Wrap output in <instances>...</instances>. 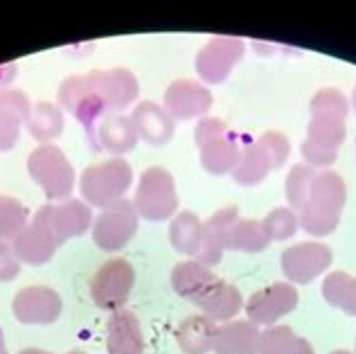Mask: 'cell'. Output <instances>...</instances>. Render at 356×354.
Listing matches in <instances>:
<instances>
[{"mask_svg":"<svg viewBox=\"0 0 356 354\" xmlns=\"http://www.w3.org/2000/svg\"><path fill=\"white\" fill-rule=\"evenodd\" d=\"M316 167L307 165V163H298L291 167L289 172L286 181H284V194H286V201H289V208L291 210H302L305 201L309 197V190H312V183H314V176H316Z\"/></svg>","mask_w":356,"mask_h":354,"instance_id":"1f68e13d","label":"cell"},{"mask_svg":"<svg viewBox=\"0 0 356 354\" xmlns=\"http://www.w3.org/2000/svg\"><path fill=\"white\" fill-rule=\"evenodd\" d=\"M309 113H327V115H339V118H348L350 113V102L343 95L339 88H321L312 97V104H309Z\"/></svg>","mask_w":356,"mask_h":354,"instance_id":"e575fe53","label":"cell"},{"mask_svg":"<svg viewBox=\"0 0 356 354\" xmlns=\"http://www.w3.org/2000/svg\"><path fill=\"white\" fill-rule=\"evenodd\" d=\"M239 219V208L237 206H226L210 214L208 219L203 221V246L201 253L196 255V262H201L203 266H217L223 253L228 250V237L232 226Z\"/></svg>","mask_w":356,"mask_h":354,"instance_id":"2e32d148","label":"cell"},{"mask_svg":"<svg viewBox=\"0 0 356 354\" xmlns=\"http://www.w3.org/2000/svg\"><path fill=\"white\" fill-rule=\"evenodd\" d=\"M170 241L176 253L196 259L203 246V221L194 212H178L170 223Z\"/></svg>","mask_w":356,"mask_h":354,"instance_id":"4316f807","label":"cell"},{"mask_svg":"<svg viewBox=\"0 0 356 354\" xmlns=\"http://www.w3.org/2000/svg\"><path fill=\"white\" fill-rule=\"evenodd\" d=\"M348 138V124L339 115L314 113L307 124V138L300 145V152L307 165L316 170H327L339 158V149Z\"/></svg>","mask_w":356,"mask_h":354,"instance_id":"8992f818","label":"cell"},{"mask_svg":"<svg viewBox=\"0 0 356 354\" xmlns=\"http://www.w3.org/2000/svg\"><path fill=\"white\" fill-rule=\"evenodd\" d=\"M219 325L210 321L203 314H192L178 325L176 343L185 354H208L214 348V337H217Z\"/></svg>","mask_w":356,"mask_h":354,"instance_id":"d4e9b609","label":"cell"},{"mask_svg":"<svg viewBox=\"0 0 356 354\" xmlns=\"http://www.w3.org/2000/svg\"><path fill=\"white\" fill-rule=\"evenodd\" d=\"M332 248L323 241H302V244H293L282 250L280 266L289 282L312 284L332 266Z\"/></svg>","mask_w":356,"mask_h":354,"instance_id":"8fae6325","label":"cell"},{"mask_svg":"<svg viewBox=\"0 0 356 354\" xmlns=\"http://www.w3.org/2000/svg\"><path fill=\"white\" fill-rule=\"evenodd\" d=\"M270 172H275V163L268 156L264 145L259 140H246L239 163L232 170V179L239 185H243V188H255V185L266 181V176Z\"/></svg>","mask_w":356,"mask_h":354,"instance_id":"cb8c5ba5","label":"cell"},{"mask_svg":"<svg viewBox=\"0 0 356 354\" xmlns=\"http://www.w3.org/2000/svg\"><path fill=\"white\" fill-rule=\"evenodd\" d=\"M165 111L174 118V122L208 118L212 108V92L201 81L194 79H176L167 86L163 95Z\"/></svg>","mask_w":356,"mask_h":354,"instance_id":"7c38bea8","label":"cell"},{"mask_svg":"<svg viewBox=\"0 0 356 354\" xmlns=\"http://www.w3.org/2000/svg\"><path fill=\"white\" fill-rule=\"evenodd\" d=\"M264 230L266 235L270 237V241H284V239H291L298 228H300V219H298V212L291 208H275L270 210L264 219Z\"/></svg>","mask_w":356,"mask_h":354,"instance_id":"836d02e7","label":"cell"},{"mask_svg":"<svg viewBox=\"0 0 356 354\" xmlns=\"http://www.w3.org/2000/svg\"><path fill=\"white\" fill-rule=\"evenodd\" d=\"M25 129L41 145H52L54 138L63 134V111L52 102H36Z\"/></svg>","mask_w":356,"mask_h":354,"instance_id":"83f0119b","label":"cell"},{"mask_svg":"<svg viewBox=\"0 0 356 354\" xmlns=\"http://www.w3.org/2000/svg\"><path fill=\"white\" fill-rule=\"evenodd\" d=\"M21 273V259L16 257L12 241L0 239V282H12Z\"/></svg>","mask_w":356,"mask_h":354,"instance_id":"8d00e7d4","label":"cell"},{"mask_svg":"<svg viewBox=\"0 0 356 354\" xmlns=\"http://www.w3.org/2000/svg\"><path fill=\"white\" fill-rule=\"evenodd\" d=\"M352 108H354V113H356V86L352 90Z\"/></svg>","mask_w":356,"mask_h":354,"instance_id":"ab89813d","label":"cell"},{"mask_svg":"<svg viewBox=\"0 0 356 354\" xmlns=\"http://www.w3.org/2000/svg\"><path fill=\"white\" fill-rule=\"evenodd\" d=\"M273 241L259 219H237L228 237V250H237V253H261Z\"/></svg>","mask_w":356,"mask_h":354,"instance_id":"4dcf8cb0","label":"cell"},{"mask_svg":"<svg viewBox=\"0 0 356 354\" xmlns=\"http://www.w3.org/2000/svg\"><path fill=\"white\" fill-rule=\"evenodd\" d=\"M199 309L203 312V316H208L214 323H228L235 321V316L243 309V296L239 289L217 277L201 296H196L192 300Z\"/></svg>","mask_w":356,"mask_h":354,"instance_id":"ac0fdd59","label":"cell"},{"mask_svg":"<svg viewBox=\"0 0 356 354\" xmlns=\"http://www.w3.org/2000/svg\"><path fill=\"white\" fill-rule=\"evenodd\" d=\"M348 203V185L334 170H318L312 190L300 210V228L312 237H327L339 228L343 208Z\"/></svg>","mask_w":356,"mask_h":354,"instance_id":"6da1fadb","label":"cell"},{"mask_svg":"<svg viewBox=\"0 0 356 354\" xmlns=\"http://www.w3.org/2000/svg\"><path fill=\"white\" fill-rule=\"evenodd\" d=\"M323 298L334 309L356 316V275L345 271H332L323 280Z\"/></svg>","mask_w":356,"mask_h":354,"instance_id":"f546056e","label":"cell"},{"mask_svg":"<svg viewBox=\"0 0 356 354\" xmlns=\"http://www.w3.org/2000/svg\"><path fill=\"white\" fill-rule=\"evenodd\" d=\"M18 354H52V352H48V350H41V348H25V350H21ZM68 354H86V352L74 350V352H68Z\"/></svg>","mask_w":356,"mask_h":354,"instance_id":"74e56055","label":"cell"},{"mask_svg":"<svg viewBox=\"0 0 356 354\" xmlns=\"http://www.w3.org/2000/svg\"><path fill=\"white\" fill-rule=\"evenodd\" d=\"M0 354H9L7 346H5V337H3V330H0Z\"/></svg>","mask_w":356,"mask_h":354,"instance_id":"f35d334b","label":"cell"},{"mask_svg":"<svg viewBox=\"0 0 356 354\" xmlns=\"http://www.w3.org/2000/svg\"><path fill=\"white\" fill-rule=\"evenodd\" d=\"M108 354H145V334L138 316L129 309H118L106 323Z\"/></svg>","mask_w":356,"mask_h":354,"instance_id":"ffe728a7","label":"cell"},{"mask_svg":"<svg viewBox=\"0 0 356 354\" xmlns=\"http://www.w3.org/2000/svg\"><path fill=\"white\" fill-rule=\"evenodd\" d=\"M243 307H246L248 321L257 328L259 325L273 328L280 319H284L298 307V289L291 282H273L252 293Z\"/></svg>","mask_w":356,"mask_h":354,"instance_id":"5bb4252c","label":"cell"},{"mask_svg":"<svg viewBox=\"0 0 356 354\" xmlns=\"http://www.w3.org/2000/svg\"><path fill=\"white\" fill-rule=\"evenodd\" d=\"M34 221L43 223L50 230V235L54 241L61 246L72 237H81L83 232H88L92 228V210L86 201L81 199H65L59 203H48V206L39 208V212L34 214Z\"/></svg>","mask_w":356,"mask_h":354,"instance_id":"9c48e42d","label":"cell"},{"mask_svg":"<svg viewBox=\"0 0 356 354\" xmlns=\"http://www.w3.org/2000/svg\"><path fill=\"white\" fill-rule=\"evenodd\" d=\"M138 131L134 127V120L131 115H122V113H111L99 122L97 127V145L99 152L106 149V152L115 154V158H122L124 154L134 152L138 145Z\"/></svg>","mask_w":356,"mask_h":354,"instance_id":"603a6c76","label":"cell"},{"mask_svg":"<svg viewBox=\"0 0 356 354\" xmlns=\"http://www.w3.org/2000/svg\"><path fill=\"white\" fill-rule=\"evenodd\" d=\"M63 312L61 296L52 287H23L12 300V314L23 325H52Z\"/></svg>","mask_w":356,"mask_h":354,"instance_id":"4fadbf2b","label":"cell"},{"mask_svg":"<svg viewBox=\"0 0 356 354\" xmlns=\"http://www.w3.org/2000/svg\"><path fill=\"white\" fill-rule=\"evenodd\" d=\"M354 354H356V339H354Z\"/></svg>","mask_w":356,"mask_h":354,"instance_id":"b9f144b4","label":"cell"},{"mask_svg":"<svg viewBox=\"0 0 356 354\" xmlns=\"http://www.w3.org/2000/svg\"><path fill=\"white\" fill-rule=\"evenodd\" d=\"M88 86L106 102L108 113H120L122 108L131 106L140 95V86L136 74L127 68L111 70H90L83 72Z\"/></svg>","mask_w":356,"mask_h":354,"instance_id":"9a60e30c","label":"cell"},{"mask_svg":"<svg viewBox=\"0 0 356 354\" xmlns=\"http://www.w3.org/2000/svg\"><path fill=\"white\" fill-rule=\"evenodd\" d=\"M246 52V43L239 36H212L208 43L196 52L194 68L196 74L210 86H217L228 79Z\"/></svg>","mask_w":356,"mask_h":354,"instance_id":"30bf717a","label":"cell"},{"mask_svg":"<svg viewBox=\"0 0 356 354\" xmlns=\"http://www.w3.org/2000/svg\"><path fill=\"white\" fill-rule=\"evenodd\" d=\"M261 330L250 321H228L217 328L214 354H257Z\"/></svg>","mask_w":356,"mask_h":354,"instance_id":"7402d4cb","label":"cell"},{"mask_svg":"<svg viewBox=\"0 0 356 354\" xmlns=\"http://www.w3.org/2000/svg\"><path fill=\"white\" fill-rule=\"evenodd\" d=\"M257 354H314V346L286 325H273L261 332Z\"/></svg>","mask_w":356,"mask_h":354,"instance_id":"f1b7e54d","label":"cell"},{"mask_svg":"<svg viewBox=\"0 0 356 354\" xmlns=\"http://www.w3.org/2000/svg\"><path fill=\"white\" fill-rule=\"evenodd\" d=\"M330 354H354V352H350V350H334Z\"/></svg>","mask_w":356,"mask_h":354,"instance_id":"60d3db41","label":"cell"},{"mask_svg":"<svg viewBox=\"0 0 356 354\" xmlns=\"http://www.w3.org/2000/svg\"><path fill=\"white\" fill-rule=\"evenodd\" d=\"M12 246H14L16 257L21 259V264H30V266L48 264L59 248V244L50 235V230L39 221L27 223V226L12 239Z\"/></svg>","mask_w":356,"mask_h":354,"instance_id":"44dd1931","label":"cell"},{"mask_svg":"<svg viewBox=\"0 0 356 354\" xmlns=\"http://www.w3.org/2000/svg\"><path fill=\"white\" fill-rule=\"evenodd\" d=\"M257 140L264 145L268 156L273 158L275 170H280L289 161V156H291V143H289V138L282 131H264Z\"/></svg>","mask_w":356,"mask_h":354,"instance_id":"d590c367","label":"cell"},{"mask_svg":"<svg viewBox=\"0 0 356 354\" xmlns=\"http://www.w3.org/2000/svg\"><path fill=\"white\" fill-rule=\"evenodd\" d=\"M248 138L230 131L228 124L219 118H203L194 129V143L199 147L203 170L212 176L232 174L237 167L243 145Z\"/></svg>","mask_w":356,"mask_h":354,"instance_id":"7a4b0ae2","label":"cell"},{"mask_svg":"<svg viewBox=\"0 0 356 354\" xmlns=\"http://www.w3.org/2000/svg\"><path fill=\"white\" fill-rule=\"evenodd\" d=\"M131 120H134L138 138H143L145 143L154 147L170 143L176 129L174 118L167 113L165 106H161L158 102H152V99H143L140 104H136Z\"/></svg>","mask_w":356,"mask_h":354,"instance_id":"d6986e66","label":"cell"},{"mask_svg":"<svg viewBox=\"0 0 356 354\" xmlns=\"http://www.w3.org/2000/svg\"><path fill=\"white\" fill-rule=\"evenodd\" d=\"M134 206L147 221L174 219L178 214V192L172 172L161 165L145 170L138 181Z\"/></svg>","mask_w":356,"mask_h":354,"instance_id":"5b68a950","label":"cell"},{"mask_svg":"<svg viewBox=\"0 0 356 354\" xmlns=\"http://www.w3.org/2000/svg\"><path fill=\"white\" fill-rule=\"evenodd\" d=\"M32 113V102L25 90H0V152L14 149L23 127Z\"/></svg>","mask_w":356,"mask_h":354,"instance_id":"e0dca14e","label":"cell"},{"mask_svg":"<svg viewBox=\"0 0 356 354\" xmlns=\"http://www.w3.org/2000/svg\"><path fill=\"white\" fill-rule=\"evenodd\" d=\"M140 214L134 206V201L122 199L113 206L102 210L95 221H92V241L95 246L106 250V253H118L122 250L138 232Z\"/></svg>","mask_w":356,"mask_h":354,"instance_id":"ba28073f","label":"cell"},{"mask_svg":"<svg viewBox=\"0 0 356 354\" xmlns=\"http://www.w3.org/2000/svg\"><path fill=\"white\" fill-rule=\"evenodd\" d=\"M131 183H134V167L124 158H108V161L88 165L79 176L81 201L104 210L127 199Z\"/></svg>","mask_w":356,"mask_h":354,"instance_id":"3957f363","label":"cell"},{"mask_svg":"<svg viewBox=\"0 0 356 354\" xmlns=\"http://www.w3.org/2000/svg\"><path fill=\"white\" fill-rule=\"evenodd\" d=\"M172 289L174 291L185 298V300H194L196 296H201L205 289H208L214 280H217V275L210 266H203L201 262H196V259H185V262H178L174 268H172Z\"/></svg>","mask_w":356,"mask_h":354,"instance_id":"484cf974","label":"cell"},{"mask_svg":"<svg viewBox=\"0 0 356 354\" xmlns=\"http://www.w3.org/2000/svg\"><path fill=\"white\" fill-rule=\"evenodd\" d=\"M27 217H30V212L21 201L7 197V194H0V239L12 241L30 223Z\"/></svg>","mask_w":356,"mask_h":354,"instance_id":"d6a6232c","label":"cell"},{"mask_svg":"<svg viewBox=\"0 0 356 354\" xmlns=\"http://www.w3.org/2000/svg\"><path fill=\"white\" fill-rule=\"evenodd\" d=\"M27 174L43 190L45 199L65 201L74 188V170L57 145H39L27 156Z\"/></svg>","mask_w":356,"mask_h":354,"instance_id":"277c9868","label":"cell"},{"mask_svg":"<svg viewBox=\"0 0 356 354\" xmlns=\"http://www.w3.org/2000/svg\"><path fill=\"white\" fill-rule=\"evenodd\" d=\"M136 284V271L129 259L113 257L106 259L90 277V298L99 309L118 312L124 309Z\"/></svg>","mask_w":356,"mask_h":354,"instance_id":"52a82bcc","label":"cell"}]
</instances>
